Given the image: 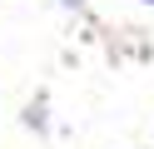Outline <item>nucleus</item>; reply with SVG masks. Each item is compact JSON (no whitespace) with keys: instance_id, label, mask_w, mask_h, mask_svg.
I'll return each mask as SVG.
<instances>
[{"instance_id":"f257e3e1","label":"nucleus","mask_w":154,"mask_h":149,"mask_svg":"<svg viewBox=\"0 0 154 149\" xmlns=\"http://www.w3.org/2000/svg\"><path fill=\"white\" fill-rule=\"evenodd\" d=\"M25 124H30V129H45V124H50V119H45V99L25 104Z\"/></svg>"},{"instance_id":"7ed1b4c3","label":"nucleus","mask_w":154,"mask_h":149,"mask_svg":"<svg viewBox=\"0 0 154 149\" xmlns=\"http://www.w3.org/2000/svg\"><path fill=\"white\" fill-rule=\"evenodd\" d=\"M144 5H154V0H144Z\"/></svg>"},{"instance_id":"f03ea898","label":"nucleus","mask_w":154,"mask_h":149,"mask_svg":"<svg viewBox=\"0 0 154 149\" xmlns=\"http://www.w3.org/2000/svg\"><path fill=\"white\" fill-rule=\"evenodd\" d=\"M60 5H85V0H60Z\"/></svg>"}]
</instances>
